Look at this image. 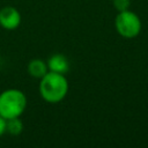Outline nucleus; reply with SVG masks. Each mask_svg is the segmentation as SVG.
Wrapping results in <instances>:
<instances>
[{
	"label": "nucleus",
	"mask_w": 148,
	"mask_h": 148,
	"mask_svg": "<svg viewBox=\"0 0 148 148\" xmlns=\"http://www.w3.org/2000/svg\"><path fill=\"white\" fill-rule=\"evenodd\" d=\"M39 80V95L45 102L56 104L61 102L67 96L69 84L65 74H59L49 71Z\"/></svg>",
	"instance_id": "1"
},
{
	"label": "nucleus",
	"mask_w": 148,
	"mask_h": 148,
	"mask_svg": "<svg viewBox=\"0 0 148 148\" xmlns=\"http://www.w3.org/2000/svg\"><path fill=\"white\" fill-rule=\"evenodd\" d=\"M27 108V97L20 89L10 88L0 94V116L5 119L21 117Z\"/></svg>",
	"instance_id": "2"
},
{
	"label": "nucleus",
	"mask_w": 148,
	"mask_h": 148,
	"mask_svg": "<svg viewBox=\"0 0 148 148\" xmlns=\"http://www.w3.org/2000/svg\"><path fill=\"white\" fill-rule=\"evenodd\" d=\"M114 27L121 37L132 39L141 32L142 23L140 17L134 12L127 9L124 12H118V15L114 20Z\"/></svg>",
	"instance_id": "3"
},
{
	"label": "nucleus",
	"mask_w": 148,
	"mask_h": 148,
	"mask_svg": "<svg viewBox=\"0 0 148 148\" xmlns=\"http://www.w3.org/2000/svg\"><path fill=\"white\" fill-rule=\"evenodd\" d=\"M22 21L21 13L13 6H6L0 9V27L5 30H15Z\"/></svg>",
	"instance_id": "4"
},
{
	"label": "nucleus",
	"mask_w": 148,
	"mask_h": 148,
	"mask_svg": "<svg viewBox=\"0 0 148 148\" xmlns=\"http://www.w3.org/2000/svg\"><path fill=\"white\" fill-rule=\"evenodd\" d=\"M46 64H47V68L50 72H54V73H59V74H66L69 71V61L61 53L52 54L47 59Z\"/></svg>",
	"instance_id": "5"
},
{
	"label": "nucleus",
	"mask_w": 148,
	"mask_h": 148,
	"mask_svg": "<svg viewBox=\"0 0 148 148\" xmlns=\"http://www.w3.org/2000/svg\"><path fill=\"white\" fill-rule=\"evenodd\" d=\"M27 69H28L29 75L35 77V79H42L49 72L46 61H44L42 59H32V60H30L29 64H28Z\"/></svg>",
	"instance_id": "6"
},
{
	"label": "nucleus",
	"mask_w": 148,
	"mask_h": 148,
	"mask_svg": "<svg viewBox=\"0 0 148 148\" xmlns=\"http://www.w3.org/2000/svg\"><path fill=\"white\" fill-rule=\"evenodd\" d=\"M23 123L20 117L6 119V132L10 135H18L23 131Z\"/></svg>",
	"instance_id": "7"
},
{
	"label": "nucleus",
	"mask_w": 148,
	"mask_h": 148,
	"mask_svg": "<svg viewBox=\"0 0 148 148\" xmlns=\"http://www.w3.org/2000/svg\"><path fill=\"white\" fill-rule=\"evenodd\" d=\"M113 7L118 10V12H124L130 9L131 6V0H113Z\"/></svg>",
	"instance_id": "8"
},
{
	"label": "nucleus",
	"mask_w": 148,
	"mask_h": 148,
	"mask_svg": "<svg viewBox=\"0 0 148 148\" xmlns=\"http://www.w3.org/2000/svg\"><path fill=\"white\" fill-rule=\"evenodd\" d=\"M6 133V119L0 116V136Z\"/></svg>",
	"instance_id": "9"
}]
</instances>
